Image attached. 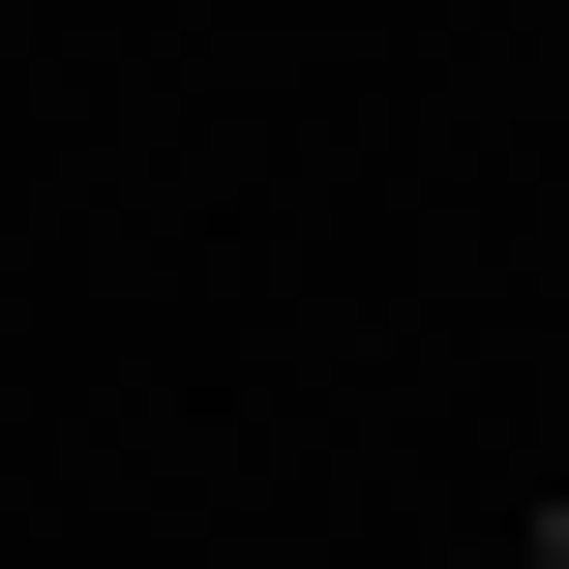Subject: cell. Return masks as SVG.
I'll list each match as a JSON object with an SVG mask.
<instances>
[{"instance_id": "obj_1", "label": "cell", "mask_w": 569, "mask_h": 569, "mask_svg": "<svg viewBox=\"0 0 569 569\" xmlns=\"http://www.w3.org/2000/svg\"><path fill=\"white\" fill-rule=\"evenodd\" d=\"M540 569H569V510H540Z\"/></svg>"}]
</instances>
